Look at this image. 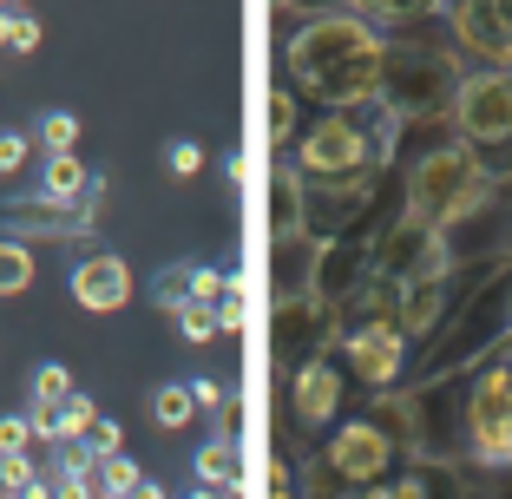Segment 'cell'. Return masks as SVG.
Returning <instances> with one entry per match:
<instances>
[{
    "label": "cell",
    "mask_w": 512,
    "mask_h": 499,
    "mask_svg": "<svg viewBox=\"0 0 512 499\" xmlns=\"http://www.w3.org/2000/svg\"><path fill=\"white\" fill-rule=\"evenodd\" d=\"M381 27L362 7H329V14H302V27L283 46V73L296 92L322 106H362L375 99L381 79Z\"/></svg>",
    "instance_id": "6da1fadb"
},
{
    "label": "cell",
    "mask_w": 512,
    "mask_h": 499,
    "mask_svg": "<svg viewBox=\"0 0 512 499\" xmlns=\"http://www.w3.org/2000/svg\"><path fill=\"white\" fill-rule=\"evenodd\" d=\"M460 79H467V66H460V53H453V46L388 40V46H381L375 99L401 125H434V119H453V92H460Z\"/></svg>",
    "instance_id": "7a4b0ae2"
},
{
    "label": "cell",
    "mask_w": 512,
    "mask_h": 499,
    "mask_svg": "<svg viewBox=\"0 0 512 499\" xmlns=\"http://www.w3.org/2000/svg\"><path fill=\"white\" fill-rule=\"evenodd\" d=\"M486 197H493V165L473 152L467 138H453V145H434L421 165L407 171V211L427 217L434 230H460L486 211Z\"/></svg>",
    "instance_id": "3957f363"
},
{
    "label": "cell",
    "mask_w": 512,
    "mask_h": 499,
    "mask_svg": "<svg viewBox=\"0 0 512 499\" xmlns=\"http://www.w3.org/2000/svg\"><path fill=\"white\" fill-rule=\"evenodd\" d=\"M453 132L493 165V178L512 171V73L506 66H486V73L460 79V92H453Z\"/></svg>",
    "instance_id": "277c9868"
},
{
    "label": "cell",
    "mask_w": 512,
    "mask_h": 499,
    "mask_svg": "<svg viewBox=\"0 0 512 499\" xmlns=\"http://www.w3.org/2000/svg\"><path fill=\"white\" fill-rule=\"evenodd\" d=\"M388 460H401L394 440L362 414V421L335 427V440L322 447L316 467H309V486H316V493H375V480L388 473Z\"/></svg>",
    "instance_id": "5b68a950"
},
{
    "label": "cell",
    "mask_w": 512,
    "mask_h": 499,
    "mask_svg": "<svg viewBox=\"0 0 512 499\" xmlns=\"http://www.w3.org/2000/svg\"><path fill=\"white\" fill-rule=\"evenodd\" d=\"M335 342H342V303H329V296H316V289L276 296V309H270V348H276V362H283V368L309 362V355H329Z\"/></svg>",
    "instance_id": "8992f818"
},
{
    "label": "cell",
    "mask_w": 512,
    "mask_h": 499,
    "mask_svg": "<svg viewBox=\"0 0 512 499\" xmlns=\"http://www.w3.org/2000/svg\"><path fill=\"white\" fill-rule=\"evenodd\" d=\"M467 454L486 460V467L512 460V362L506 355L467 381Z\"/></svg>",
    "instance_id": "52a82bcc"
},
{
    "label": "cell",
    "mask_w": 512,
    "mask_h": 499,
    "mask_svg": "<svg viewBox=\"0 0 512 499\" xmlns=\"http://www.w3.org/2000/svg\"><path fill=\"white\" fill-rule=\"evenodd\" d=\"M453 270V243H447V230H434L427 217H414V211H401L388 224V237L375 243V276L381 283H421V276H447Z\"/></svg>",
    "instance_id": "ba28073f"
},
{
    "label": "cell",
    "mask_w": 512,
    "mask_h": 499,
    "mask_svg": "<svg viewBox=\"0 0 512 499\" xmlns=\"http://www.w3.org/2000/svg\"><path fill=\"white\" fill-rule=\"evenodd\" d=\"M99 197H106V178L92 171V184H86V197H53V191H33V197H14L7 204V230L14 237H92L99 230Z\"/></svg>",
    "instance_id": "9c48e42d"
},
{
    "label": "cell",
    "mask_w": 512,
    "mask_h": 499,
    "mask_svg": "<svg viewBox=\"0 0 512 499\" xmlns=\"http://www.w3.org/2000/svg\"><path fill=\"white\" fill-rule=\"evenodd\" d=\"M375 178L381 171L302 184V224H309V237H348V230H362V217L375 211Z\"/></svg>",
    "instance_id": "30bf717a"
},
{
    "label": "cell",
    "mask_w": 512,
    "mask_h": 499,
    "mask_svg": "<svg viewBox=\"0 0 512 499\" xmlns=\"http://www.w3.org/2000/svg\"><path fill=\"white\" fill-rule=\"evenodd\" d=\"M342 355L348 375L368 388H394L407 368V329L394 316H368V322H342Z\"/></svg>",
    "instance_id": "8fae6325"
},
{
    "label": "cell",
    "mask_w": 512,
    "mask_h": 499,
    "mask_svg": "<svg viewBox=\"0 0 512 499\" xmlns=\"http://www.w3.org/2000/svg\"><path fill=\"white\" fill-rule=\"evenodd\" d=\"M453 40L486 66H512V0H447Z\"/></svg>",
    "instance_id": "7c38bea8"
},
{
    "label": "cell",
    "mask_w": 512,
    "mask_h": 499,
    "mask_svg": "<svg viewBox=\"0 0 512 499\" xmlns=\"http://www.w3.org/2000/svg\"><path fill=\"white\" fill-rule=\"evenodd\" d=\"M368 276H375V243H362L355 230H348V237H322L309 289H316V296H329V303H348Z\"/></svg>",
    "instance_id": "4fadbf2b"
},
{
    "label": "cell",
    "mask_w": 512,
    "mask_h": 499,
    "mask_svg": "<svg viewBox=\"0 0 512 499\" xmlns=\"http://www.w3.org/2000/svg\"><path fill=\"white\" fill-rule=\"evenodd\" d=\"M335 408H342V375H335L329 355H309L296 362V381H289V414L302 427H329Z\"/></svg>",
    "instance_id": "5bb4252c"
},
{
    "label": "cell",
    "mask_w": 512,
    "mask_h": 499,
    "mask_svg": "<svg viewBox=\"0 0 512 499\" xmlns=\"http://www.w3.org/2000/svg\"><path fill=\"white\" fill-rule=\"evenodd\" d=\"M73 303L79 309H92V316H112V309H125L132 303V270H125L119 257H79L73 263Z\"/></svg>",
    "instance_id": "9a60e30c"
},
{
    "label": "cell",
    "mask_w": 512,
    "mask_h": 499,
    "mask_svg": "<svg viewBox=\"0 0 512 499\" xmlns=\"http://www.w3.org/2000/svg\"><path fill=\"white\" fill-rule=\"evenodd\" d=\"M316 250H322V237H309V230H296V237H270V296H296V289H309V276H316Z\"/></svg>",
    "instance_id": "2e32d148"
},
{
    "label": "cell",
    "mask_w": 512,
    "mask_h": 499,
    "mask_svg": "<svg viewBox=\"0 0 512 499\" xmlns=\"http://www.w3.org/2000/svg\"><path fill=\"white\" fill-rule=\"evenodd\" d=\"M368 421H375L381 434L394 440V454H401V460H421V421H414V394L381 388V394H375V408H368Z\"/></svg>",
    "instance_id": "e0dca14e"
},
{
    "label": "cell",
    "mask_w": 512,
    "mask_h": 499,
    "mask_svg": "<svg viewBox=\"0 0 512 499\" xmlns=\"http://www.w3.org/2000/svg\"><path fill=\"white\" fill-rule=\"evenodd\" d=\"M302 165H276L270 171V237H296V230H309L302 224Z\"/></svg>",
    "instance_id": "ac0fdd59"
},
{
    "label": "cell",
    "mask_w": 512,
    "mask_h": 499,
    "mask_svg": "<svg viewBox=\"0 0 512 499\" xmlns=\"http://www.w3.org/2000/svg\"><path fill=\"white\" fill-rule=\"evenodd\" d=\"M151 421L165 427V434H178V427L197 421V401H191V381H165V388H151Z\"/></svg>",
    "instance_id": "d6986e66"
},
{
    "label": "cell",
    "mask_w": 512,
    "mask_h": 499,
    "mask_svg": "<svg viewBox=\"0 0 512 499\" xmlns=\"http://www.w3.org/2000/svg\"><path fill=\"white\" fill-rule=\"evenodd\" d=\"M33 276H40V263H33L27 237H0V296H27Z\"/></svg>",
    "instance_id": "ffe728a7"
},
{
    "label": "cell",
    "mask_w": 512,
    "mask_h": 499,
    "mask_svg": "<svg viewBox=\"0 0 512 499\" xmlns=\"http://www.w3.org/2000/svg\"><path fill=\"white\" fill-rule=\"evenodd\" d=\"M197 486H237V440H230V427L197 454Z\"/></svg>",
    "instance_id": "44dd1931"
},
{
    "label": "cell",
    "mask_w": 512,
    "mask_h": 499,
    "mask_svg": "<svg viewBox=\"0 0 512 499\" xmlns=\"http://www.w3.org/2000/svg\"><path fill=\"white\" fill-rule=\"evenodd\" d=\"M191 276H197V263H165V270L151 276V303L165 309V316H178L191 303Z\"/></svg>",
    "instance_id": "7402d4cb"
},
{
    "label": "cell",
    "mask_w": 512,
    "mask_h": 499,
    "mask_svg": "<svg viewBox=\"0 0 512 499\" xmlns=\"http://www.w3.org/2000/svg\"><path fill=\"white\" fill-rule=\"evenodd\" d=\"M375 27H407V20H427V14H440L447 0H355Z\"/></svg>",
    "instance_id": "603a6c76"
},
{
    "label": "cell",
    "mask_w": 512,
    "mask_h": 499,
    "mask_svg": "<svg viewBox=\"0 0 512 499\" xmlns=\"http://www.w3.org/2000/svg\"><path fill=\"white\" fill-rule=\"evenodd\" d=\"M86 184H92V171L79 165L73 152H46V184H40V191H53V197H86Z\"/></svg>",
    "instance_id": "cb8c5ba5"
},
{
    "label": "cell",
    "mask_w": 512,
    "mask_h": 499,
    "mask_svg": "<svg viewBox=\"0 0 512 499\" xmlns=\"http://www.w3.org/2000/svg\"><path fill=\"white\" fill-rule=\"evenodd\" d=\"M99 493H158V486H151L145 473L112 447V454H99Z\"/></svg>",
    "instance_id": "d4e9b609"
},
{
    "label": "cell",
    "mask_w": 512,
    "mask_h": 499,
    "mask_svg": "<svg viewBox=\"0 0 512 499\" xmlns=\"http://www.w3.org/2000/svg\"><path fill=\"white\" fill-rule=\"evenodd\" d=\"M0 46H7V53H33V46H40V20H33L27 7H0Z\"/></svg>",
    "instance_id": "484cf974"
},
{
    "label": "cell",
    "mask_w": 512,
    "mask_h": 499,
    "mask_svg": "<svg viewBox=\"0 0 512 499\" xmlns=\"http://www.w3.org/2000/svg\"><path fill=\"white\" fill-rule=\"evenodd\" d=\"M73 138H79L73 112H40V125H33V145H46V152H73Z\"/></svg>",
    "instance_id": "4316f807"
},
{
    "label": "cell",
    "mask_w": 512,
    "mask_h": 499,
    "mask_svg": "<svg viewBox=\"0 0 512 499\" xmlns=\"http://www.w3.org/2000/svg\"><path fill=\"white\" fill-rule=\"evenodd\" d=\"M92 421H99V408H92V394H66L60 401V440H86L92 434Z\"/></svg>",
    "instance_id": "83f0119b"
},
{
    "label": "cell",
    "mask_w": 512,
    "mask_h": 499,
    "mask_svg": "<svg viewBox=\"0 0 512 499\" xmlns=\"http://www.w3.org/2000/svg\"><path fill=\"white\" fill-rule=\"evenodd\" d=\"M296 138V86L270 92V145H289Z\"/></svg>",
    "instance_id": "f1b7e54d"
},
{
    "label": "cell",
    "mask_w": 512,
    "mask_h": 499,
    "mask_svg": "<svg viewBox=\"0 0 512 499\" xmlns=\"http://www.w3.org/2000/svg\"><path fill=\"white\" fill-rule=\"evenodd\" d=\"M178 335H184V342H197V348H204V342H217V335H224V329H217V309L184 303V309H178Z\"/></svg>",
    "instance_id": "f546056e"
},
{
    "label": "cell",
    "mask_w": 512,
    "mask_h": 499,
    "mask_svg": "<svg viewBox=\"0 0 512 499\" xmlns=\"http://www.w3.org/2000/svg\"><path fill=\"white\" fill-rule=\"evenodd\" d=\"M66 394H73V375H66L60 362L33 368V381H27V401H66Z\"/></svg>",
    "instance_id": "4dcf8cb0"
},
{
    "label": "cell",
    "mask_w": 512,
    "mask_h": 499,
    "mask_svg": "<svg viewBox=\"0 0 512 499\" xmlns=\"http://www.w3.org/2000/svg\"><path fill=\"white\" fill-rule=\"evenodd\" d=\"M0 486H7V493H46V480L33 473L27 454H0Z\"/></svg>",
    "instance_id": "1f68e13d"
},
{
    "label": "cell",
    "mask_w": 512,
    "mask_h": 499,
    "mask_svg": "<svg viewBox=\"0 0 512 499\" xmlns=\"http://www.w3.org/2000/svg\"><path fill=\"white\" fill-rule=\"evenodd\" d=\"M191 401H197V414H217V421L230 427V394H224V381L197 375V381H191Z\"/></svg>",
    "instance_id": "d6a6232c"
},
{
    "label": "cell",
    "mask_w": 512,
    "mask_h": 499,
    "mask_svg": "<svg viewBox=\"0 0 512 499\" xmlns=\"http://www.w3.org/2000/svg\"><path fill=\"white\" fill-rule=\"evenodd\" d=\"M33 440H40V434H33L27 414H0V454H27Z\"/></svg>",
    "instance_id": "836d02e7"
},
{
    "label": "cell",
    "mask_w": 512,
    "mask_h": 499,
    "mask_svg": "<svg viewBox=\"0 0 512 499\" xmlns=\"http://www.w3.org/2000/svg\"><path fill=\"white\" fill-rule=\"evenodd\" d=\"M224 289H230V276H217V270H204V263H197V276H191V303L217 309V303H224Z\"/></svg>",
    "instance_id": "e575fe53"
},
{
    "label": "cell",
    "mask_w": 512,
    "mask_h": 499,
    "mask_svg": "<svg viewBox=\"0 0 512 499\" xmlns=\"http://www.w3.org/2000/svg\"><path fill=\"white\" fill-rule=\"evenodd\" d=\"M165 165H171V178H197V171H204V145H197V138H178Z\"/></svg>",
    "instance_id": "d590c367"
},
{
    "label": "cell",
    "mask_w": 512,
    "mask_h": 499,
    "mask_svg": "<svg viewBox=\"0 0 512 499\" xmlns=\"http://www.w3.org/2000/svg\"><path fill=\"white\" fill-rule=\"evenodd\" d=\"M27 152H33V132H0V178L27 165Z\"/></svg>",
    "instance_id": "8d00e7d4"
},
{
    "label": "cell",
    "mask_w": 512,
    "mask_h": 499,
    "mask_svg": "<svg viewBox=\"0 0 512 499\" xmlns=\"http://www.w3.org/2000/svg\"><path fill=\"white\" fill-rule=\"evenodd\" d=\"M243 316H250V309H243V289L230 283V289H224V303H217V329H243Z\"/></svg>",
    "instance_id": "74e56055"
},
{
    "label": "cell",
    "mask_w": 512,
    "mask_h": 499,
    "mask_svg": "<svg viewBox=\"0 0 512 499\" xmlns=\"http://www.w3.org/2000/svg\"><path fill=\"white\" fill-rule=\"evenodd\" d=\"M86 440H92V454H112V447H119V421H106V414H99Z\"/></svg>",
    "instance_id": "f35d334b"
},
{
    "label": "cell",
    "mask_w": 512,
    "mask_h": 499,
    "mask_svg": "<svg viewBox=\"0 0 512 499\" xmlns=\"http://www.w3.org/2000/svg\"><path fill=\"white\" fill-rule=\"evenodd\" d=\"M283 14H329V7H355V0H276Z\"/></svg>",
    "instance_id": "ab89813d"
},
{
    "label": "cell",
    "mask_w": 512,
    "mask_h": 499,
    "mask_svg": "<svg viewBox=\"0 0 512 499\" xmlns=\"http://www.w3.org/2000/svg\"><path fill=\"white\" fill-rule=\"evenodd\" d=\"M0 7H27V0H0Z\"/></svg>",
    "instance_id": "60d3db41"
},
{
    "label": "cell",
    "mask_w": 512,
    "mask_h": 499,
    "mask_svg": "<svg viewBox=\"0 0 512 499\" xmlns=\"http://www.w3.org/2000/svg\"><path fill=\"white\" fill-rule=\"evenodd\" d=\"M506 309H512V283H506Z\"/></svg>",
    "instance_id": "b9f144b4"
}]
</instances>
